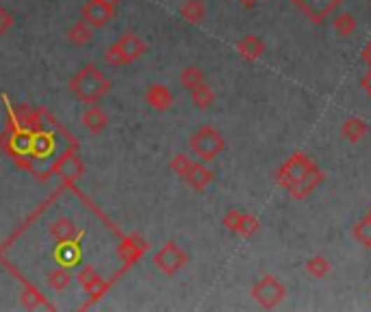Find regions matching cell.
Instances as JSON below:
<instances>
[{
	"label": "cell",
	"mask_w": 371,
	"mask_h": 312,
	"mask_svg": "<svg viewBox=\"0 0 371 312\" xmlns=\"http://www.w3.org/2000/svg\"><path fill=\"white\" fill-rule=\"evenodd\" d=\"M237 3H241L246 9H252V7H256V5H258V0H237Z\"/></svg>",
	"instance_id": "obj_34"
},
{
	"label": "cell",
	"mask_w": 371,
	"mask_h": 312,
	"mask_svg": "<svg viewBox=\"0 0 371 312\" xmlns=\"http://www.w3.org/2000/svg\"><path fill=\"white\" fill-rule=\"evenodd\" d=\"M213 178H215V173H213L204 163H193L183 180H185L193 191L200 193V191H204V189L213 183Z\"/></svg>",
	"instance_id": "obj_13"
},
{
	"label": "cell",
	"mask_w": 371,
	"mask_h": 312,
	"mask_svg": "<svg viewBox=\"0 0 371 312\" xmlns=\"http://www.w3.org/2000/svg\"><path fill=\"white\" fill-rule=\"evenodd\" d=\"M148 248H150L148 241L141 234L133 232V234H128V236L122 239L120 248H118V256L124 260V267L128 269V267H133L139 258H144Z\"/></svg>",
	"instance_id": "obj_10"
},
{
	"label": "cell",
	"mask_w": 371,
	"mask_h": 312,
	"mask_svg": "<svg viewBox=\"0 0 371 312\" xmlns=\"http://www.w3.org/2000/svg\"><path fill=\"white\" fill-rule=\"evenodd\" d=\"M68 89L83 104H98L113 89V80L106 78L98 65L87 63L70 78Z\"/></svg>",
	"instance_id": "obj_2"
},
{
	"label": "cell",
	"mask_w": 371,
	"mask_h": 312,
	"mask_svg": "<svg viewBox=\"0 0 371 312\" xmlns=\"http://www.w3.org/2000/svg\"><path fill=\"white\" fill-rule=\"evenodd\" d=\"M332 24H335V31L339 33V35H343V37H350L354 31H356V17L352 15V13H339L337 17H335V22H332Z\"/></svg>",
	"instance_id": "obj_23"
},
{
	"label": "cell",
	"mask_w": 371,
	"mask_h": 312,
	"mask_svg": "<svg viewBox=\"0 0 371 312\" xmlns=\"http://www.w3.org/2000/svg\"><path fill=\"white\" fill-rule=\"evenodd\" d=\"M189 148L200 156V161H213V159H217V156L224 152L226 141H224L222 132L217 130V128L202 126V128H198L191 135Z\"/></svg>",
	"instance_id": "obj_4"
},
{
	"label": "cell",
	"mask_w": 371,
	"mask_h": 312,
	"mask_svg": "<svg viewBox=\"0 0 371 312\" xmlns=\"http://www.w3.org/2000/svg\"><path fill=\"white\" fill-rule=\"evenodd\" d=\"M72 282H74V274L68 269V267L59 264V267H55L52 271H48V286L57 293H63L65 288H70Z\"/></svg>",
	"instance_id": "obj_19"
},
{
	"label": "cell",
	"mask_w": 371,
	"mask_h": 312,
	"mask_svg": "<svg viewBox=\"0 0 371 312\" xmlns=\"http://www.w3.org/2000/svg\"><path fill=\"white\" fill-rule=\"evenodd\" d=\"M76 280L85 288V293L90 295V302H98L108 291V286H111L108 282H104V278L96 271V267H92V264L83 267V269L78 271V276H76Z\"/></svg>",
	"instance_id": "obj_11"
},
{
	"label": "cell",
	"mask_w": 371,
	"mask_h": 312,
	"mask_svg": "<svg viewBox=\"0 0 371 312\" xmlns=\"http://www.w3.org/2000/svg\"><path fill=\"white\" fill-rule=\"evenodd\" d=\"M241 217H244V211H237V208H230L226 211V215L222 217V226L230 232H239V226H241Z\"/></svg>",
	"instance_id": "obj_30"
},
{
	"label": "cell",
	"mask_w": 371,
	"mask_h": 312,
	"mask_svg": "<svg viewBox=\"0 0 371 312\" xmlns=\"http://www.w3.org/2000/svg\"><path fill=\"white\" fill-rule=\"evenodd\" d=\"M252 297H254V302L260 308L272 310V308L280 306L282 299L287 297V286L282 284L278 278H274V276H265V278H260V280L254 282Z\"/></svg>",
	"instance_id": "obj_5"
},
{
	"label": "cell",
	"mask_w": 371,
	"mask_h": 312,
	"mask_svg": "<svg viewBox=\"0 0 371 312\" xmlns=\"http://www.w3.org/2000/svg\"><path fill=\"white\" fill-rule=\"evenodd\" d=\"M237 50L246 61H256V59H260L265 55V43L256 35H246L241 41L237 43Z\"/></svg>",
	"instance_id": "obj_15"
},
{
	"label": "cell",
	"mask_w": 371,
	"mask_h": 312,
	"mask_svg": "<svg viewBox=\"0 0 371 312\" xmlns=\"http://www.w3.org/2000/svg\"><path fill=\"white\" fill-rule=\"evenodd\" d=\"M369 215H371V211H369Z\"/></svg>",
	"instance_id": "obj_35"
},
{
	"label": "cell",
	"mask_w": 371,
	"mask_h": 312,
	"mask_svg": "<svg viewBox=\"0 0 371 312\" xmlns=\"http://www.w3.org/2000/svg\"><path fill=\"white\" fill-rule=\"evenodd\" d=\"M146 102H148L150 108H155V111H159V113H163V111H167L174 104V96H172V92L165 85L157 83V85H150L146 89Z\"/></svg>",
	"instance_id": "obj_12"
},
{
	"label": "cell",
	"mask_w": 371,
	"mask_h": 312,
	"mask_svg": "<svg viewBox=\"0 0 371 312\" xmlns=\"http://www.w3.org/2000/svg\"><path fill=\"white\" fill-rule=\"evenodd\" d=\"M258 228H260V224H258V219L252 215V213H244V217H241V226H239V232L237 234H241V236H252V234H256L258 232Z\"/></svg>",
	"instance_id": "obj_29"
},
{
	"label": "cell",
	"mask_w": 371,
	"mask_h": 312,
	"mask_svg": "<svg viewBox=\"0 0 371 312\" xmlns=\"http://www.w3.org/2000/svg\"><path fill=\"white\" fill-rule=\"evenodd\" d=\"M52 173L63 178L65 183H76L78 178L85 176V165L80 161V156L76 154V148H68L50 167Z\"/></svg>",
	"instance_id": "obj_8"
},
{
	"label": "cell",
	"mask_w": 371,
	"mask_h": 312,
	"mask_svg": "<svg viewBox=\"0 0 371 312\" xmlns=\"http://www.w3.org/2000/svg\"><path fill=\"white\" fill-rule=\"evenodd\" d=\"M360 55H363V61H365V63L369 65V68H371V41H367V46L363 48V52H360Z\"/></svg>",
	"instance_id": "obj_33"
},
{
	"label": "cell",
	"mask_w": 371,
	"mask_h": 312,
	"mask_svg": "<svg viewBox=\"0 0 371 312\" xmlns=\"http://www.w3.org/2000/svg\"><path fill=\"white\" fill-rule=\"evenodd\" d=\"M307 271L313 278H326V276H328V271H330V262L326 260L323 256H313L307 262Z\"/></svg>",
	"instance_id": "obj_25"
},
{
	"label": "cell",
	"mask_w": 371,
	"mask_h": 312,
	"mask_svg": "<svg viewBox=\"0 0 371 312\" xmlns=\"http://www.w3.org/2000/svg\"><path fill=\"white\" fill-rule=\"evenodd\" d=\"M204 15H206V7L202 0H187L181 7V17L189 22V24H200Z\"/></svg>",
	"instance_id": "obj_21"
},
{
	"label": "cell",
	"mask_w": 371,
	"mask_h": 312,
	"mask_svg": "<svg viewBox=\"0 0 371 312\" xmlns=\"http://www.w3.org/2000/svg\"><path fill=\"white\" fill-rule=\"evenodd\" d=\"M92 37H94V29L87 24L85 20L74 22V24L68 29V33H65V39H68V43H72V46H76V48L87 46V43L92 41Z\"/></svg>",
	"instance_id": "obj_16"
},
{
	"label": "cell",
	"mask_w": 371,
	"mask_h": 312,
	"mask_svg": "<svg viewBox=\"0 0 371 312\" xmlns=\"http://www.w3.org/2000/svg\"><path fill=\"white\" fill-rule=\"evenodd\" d=\"M22 304H24L27 308H39V306H43V308H55L50 302H46V297H43L37 288H31L29 286V291H24L22 293Z\"/></svg>",
	"instance_id": "obj_27"
},
{
	"label": "cell",
	"mask_w": 371,
	"mask_h": 312,
	"mask_svg": "<svg viewBox=\"0 0 371 312\" xmlns=\"http://www.w3.org/2000/svg\"><path fill=\"white\" fill-rule=\"evenodd\" d=\"M191 165H193V161L189 159L187 154H176V156H174V159L169 161V169L176 173V176H181V178L187 176V171L191 169Z\"/></svg>",
	"instance_id": "obj_28"
},
{
	"label": "cell",
	"mask_w": 371,
	"mask_h": 312,
	"mask_svg": "<svg viewBox=\"0 0 371 312\" xmlns=\"http://www.w3.org/2000/svg\"><path fill=\"white\" fill-rule=\"evenodd\" d=\"M354 239L365 248H371V215H367L354 226Z\"/></svg>",
	"instance_id": "obj_26"
},
{
	"label": "cell",
	"mask_w": 371,
	"mask_h": 312,
	"mask_svg": "<svg viewBox=\"0 0 371 312\" xmlns=\"http://www.w3.org/2000/svg\"><path fill=\"white\" fill-rule=\"evenodd\" d=\"M202 83H204V72L200 68H195V65H189V68H185L181 72V85L185 89H189V92H191L193 87L202 85Z\"/></svg>",
	"instance_id": "obj_24"
},
{
	"label": "cell",
	"mask_w": 371,
	"mask_h": 312,
	"mask_svg": "<svg viewBox=\"0 0 371 312\" xmlns=\"http://www.w3.org/2000/svg\"><path fill=\"white\" fill-rule=\"evenodd\" d=\"M120 0H87L80 9V20H85L94 31L104 29L115 17Z\"/></svg>",
	"instance_id": "obj_7"
},
{
	"label": "cell",
	"mask_w": 371,
	"mask_h": 312,
	"mask_svg": "<svg viewBox=\"0 0 371 312\" xmlns=\"http://www.w3.org/2000/svg\"><path fill=\"white\" fill-rule=\"evenodd\" d=\"M293 5L311 22L319 24V22L328 20L339 9L341 0H293Z\"/></svg>",
	"instance_id": "obj_9"
},
{
	"label": "cell",
	"mask_w": 371,
	"mask_h": 312,
	"mask_svg": "<svg viewBox=\"0 0 371 312\" xmlns=\"http://www.w3.org/2000/svg\"><path fill=\"white\" fill-rule=\"evenodd\" d=\"M83 234L76 236V241H65V243H57V250H55V258L59 260V264L68 267V264H74L80 256V248H78V241H80Z\"/></svg>",
	"instance_id": "obj_18"
},
{
	"label": "cell",
	"mask_w": 371,
	"mask_h": 312,
	"mask_svg": "<svg viewBox=\"0 0 371 312\" xmlns=\"http://www.w3.org/2000/svg\"><path fill=\"white\" fill-rule=\"evenodd\" d=\"M278 183L291 197L304 199L323 183V171L304 152H293L278 169Z\"/></svg>",
	"instance_id": "obj_1"
},
{
	"label": "cell",
	"mask_w": 371,
	"mask_h": 312,
	"mask_svg": "<svg viewBox=\"0 0 371 312\" xmlns=\"http://www.w3.org/2000/svg\"><path fill=\"white\" fill-rule=\"evenodd\" d=\"M360 85H363V89H365V92H367V96H371V68H369V72L363 76Z\"/></svg>",
	"instance_id": "obj_32"
},
{
	"label": "cell",
	"mask_w": 371,
	"mask_h": 312,
	"mask_svg": "<svg viewBox=\"0 0 371 312\" xmlns=\"http://www.w3.org/2000/svg\"><path fill=\"white\" fill-rule=\"evenodd\" d=\"M152 262H155V267L163 276L172 278V276H176L183 267L189 262V256H187V252L181 248L178 243L167 241L163 248L155 254V260H152Z\"/></svg>",
	"instance_id": "obj_6"
},
{
	"label": "cell",
	"mask_w": 371,
	"mask_h": 312,
	"mask_svg": "<svg viewBox=\"0 0 371 312\" xmlns=\"http://www.w3.org/2000/svg\"><path fill=\"white\" fill-rule=\"evenodd\" d=\"M48 232H50V236H52L57 243L72 241L76 234H80V232L76 230V226H74V221L68 219V217H59V219H55L52 224H50V228H48Z\"/></svg>",
	"instance_id": "obj_17"
},
{
	"label": "cell",
	"mask_w": 371,
	"mask_h": 312,
	"mask_svg": "<svg viewBox=\"0 0 371 312\" xmlns=\"http://www.w3.org/2000/svg\"><path fill=\"white\" fill-rule=\"evenodd\" d=\"M83 126L87 132H92V135H100V132L108 126V115L104 113V111L96 104H92L90 108L83 113Z\"/></svg>",
	"instance_id": "obj_14"
},
{
	"label": "cell",
	"mask_w": 371,
	"mask_h": 312,
	"mask_svg": "<svg viewBox=\"0 0 371 312\" xmlns=\"http://www.w3.org/2000/svg\"><path fill=\"white\" fill-rule=\"evenodd\" d=\"M189 94H191L193 104L198 106V108H209V106H213V102H215V92H213V89H211L206 83H202V85H198V87H193Z\"/></svg>",
	"instance_id": "obj_22"
},
{
	"label": "cell",
	"mask_w": 371,
	"mask_h": 312,
	"mask_svg": "<svg viewBox=\"0 0 371 312\" xmlns=\"http://www.w3.org/2000/svg\"><path fill=\"white\" fill-rule=\"evenodd\" d=\"M13 15H11V11L9 9H5V7H0V37H5L11 29H13Z\"/></svg>",
	"instance_id": "obj_31"
},
{
	"label": "cell",
	"mask_w": 371,
	"mask_h": 312,
	"mask_svg": "<svg viewBox=\"0 0 371 312\" xmlns=\"http://www.w3.org/2000/svg\"><path fill=\"white\" fill-rule=\"evenodd\" d=\"M146 52H148L146 39L141 35L133 33V31H126L106 48L104 61L108 65H113V68H124V65L139 61Z\"/></svg>",
	"instance_id": "obj_3"
},
{
	"label": "cell",
	"mask_w": 371,
	"mask_h": 312,
	"mask_svg": "<svg viewBox=\"0 0 371 312\" xmlns=\"http://www.w3.org/2000/svg\"><path fill=\"white\" fill-rule=\"evenodd\" d=\"M367 132H369V126L360 118H350V120H345L343 126H341V135L350 143H358Z\"/></svg>",
	"instance_id": "obj_20"
}]
</instances>
